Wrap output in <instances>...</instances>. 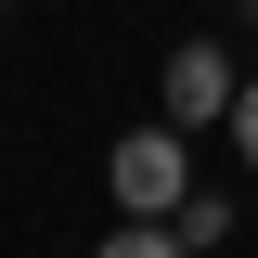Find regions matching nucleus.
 Here are the masks:
<instances>
[{
    "mask_svg": "<svg viewBox=\"0 0 258 258\" xmlns=\"http://www.w3.org/2000/svg\"><path fill=\"white\" fill-rule=\"evenodd\" d=\"M103 181H116V220H168V207L194 194V155H181V129H129Z\"/></svg>",
    "mask_w": 258,
    "mask_h": 258,
    "instance_id": "1",
    "label": "nucleus"
},
{
    "mask_svg": "<svg viewBox=\"0 0 258 258\" xmlns=\"http://www.w3.org/2000/svg\"><path fill=\"white\" fill-rule=\"evenodd\" d=\"M155 103H168V129H220L232 116V52H220V39H181L168 78H155Z\"/></svg>",
    "mask_w": 258,
    "mask_h": 258,
    "instance_id": "2",
    "label": "nucleus"
},
{
    "mask_svg": "<svg viewBox=\"0 0 258 258\" xmlns=\"http://www.w3.org/2000/svg\"><path fill=\"white\" fill-rule=\"evenodd\" d=\"M168 232H181V245H232V207H220V194H181Z\"/></svg>",
    "mask_w": 258,
    "mask_h": 258,
    "instance_id": "3",
    "label": "nucleus"
},
{
    "mask_svg": "<svg viewBox=\"0 0 258 258\" xmlns=\"http://www.w3.org/2000/svg\"><path fill=\"white\" fill-rule=\"evenodd\" d=\"M103 258H194V245H181L168 220H129V232H103Z\"/></svg>",
    "mask_w": 258,
    "mask_h": 258,
    "instance_id": "4",
    "label": "nucleus"
},
{
    "mask_svg": "<svg viewBox=\"0 0 258 258\" xmlns=\"http://www.w3.org/2000/svg\"><path fill=\"white\" fill-rule=\"evenodd\" d=\"M232 142H245V168H258V78L232 91Z\"/></svg>",
    "mask_w": 258,
    "mask_h": 258,
    "instance_id": "5",
    "label": "nucleus"
},
{
    "mask_svg": "<svg viewBox=\"0 0 258 258\" xmlns=\"http://www.w3.org/2000/svg\"><path fill=\"white\" fill-rule=\"evenodd\" d=\"M245 26H258V0H245Z\"/></svg>",
    "mask_w": 258,
    "mask_h": 258,
    "instance_id": "6",
    "label": "nucleus"
}]
</instances>
